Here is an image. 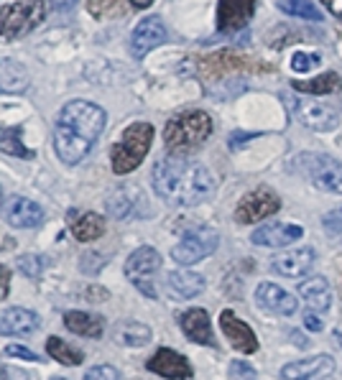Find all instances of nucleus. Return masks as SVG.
Segmentation results:
<instances>
[{"instance_id": "nucleus-4", "label": "nucleus", "mask_w": 342, "mask_h": 380, "mask_svg": "<svg viewBox=\"0 0 342 380\" xmlns=\"http://www.w3.org/2000/svg\"><path fill=\"white\" fill-rule=\"evenodd\" d=\"M151 143H154V126L151 123H133L128 126L120 135V141L110 151L112 172L123 176V174L135 172L143 164V158L149 156Z\"/></svg>"}, {"instance_id": "nucleus-34", "label": "nucleus", "mask_w": 342, "mask_h": 380, "mask_svg": "<svg viewBox=\"0 0 342 380\" xmlns=\"http://www.w3.org/2000/svg\"><path fill=\"white\" fill-rule=\"evenodd\" d=\"M322 64V56L317 52H297L291 56V69L294 72H314Z\"/></svg>"}, {"instance_id": "nucleus-2", "label": "nucleus", "mask_w": 342, "mask_h": 380, "mask_svg": "<svg viewBox=\"0 0 342 380\" xmlns=\"http://www.w3.org/2000/svg\"><path fill=\"white\" fill-rule=\"evenodd\" d=\"M154 192L174 207H197L215 194V174L200 161L169 156L156 161L151 172Z\"/></svg>"}, {"instance_id": "nucleus-33", "label": "nucleus", "mask_w": 342, "mask_h": 380, "mask_svg": "<svg viewBox=\"0 0 342 380\" xmlns=\"http://www.w3.org/2000/svg\"><path fill=\"white\" fill-rule=\"evenodd\" d=\"M44 268H46V258H44V255L29 253V255H21V258H18V271H21L23 276L38 278L41 273H44Z\"/></svg>"}, {"instance_id": "nucleus-46", "label": "nucleus", "mask_w": 342, "mask_h": 380, "mask_svg": "<svg viewBox=\"0 0 342 380\" xmlns=\"http://www.w3.org/2000/svg\"><path fill=\"white\" fill-rule=\"evenodd\" d=\"M0 380H3V370H0Z\"/></svg>"}, {"instance_id": "nucleus-26", "label": "nucleus", "mask_w": 342, "mask_h": 380, "mask_svg": "<svg viewBox=\"0 0 342 380\" xmlns=\"http://www.w3.org/2000/svg\"><path fill=\"white\" fill-rule=\"evenodd\" d=\"M166 286L171 294H177L181 298H194L205 291V276L194 273V271H171L166 276Z\"/></svg>"}, {"instance_id": "nucleus-15", "label": "nucleus", "mask_w": 342, "mask_h": 380, "mask_svg": "<svg viewBox=\"0 0 342 380\" xmlns=\"http://www.w3.org/2000/svg\"><path fill=\"white\" fill-rule=\"evenodd\" d=\"M41 327V317L23 306L0 309V335L3 337H29Z\"/></svg>"}, {"instance_id": "nucleus-25", "label": "nucleus", "mask_w": 342, "mask_h": 380, "mask_svg": "<svg viewBox=\"0 0 342 380\" xmlns=\"http://www.w3.org/2000/svg\"><path fill=\"white\" fill-rule=\"evenodd\" d=\"M31 77L29 72L13 59H3L0 56V92L6 95H21L29 90Z\"/></svg>"}, {"instance_id": "nucleus-44", "label": "nucleus", "mask_w": 342, "mask_h": 380, "mask_svg": "<svg viewBox=\"0 0 342 380\" xmlns=\"http://www.w3.org/2000/svg\"><path fill=\"white\" fill-rule=\"evenodd\" d=\"M131 3H133L135 8H149L151 3H154V0H131Z\"/></svg>"}, {"instance_id": "nucleus-3", "label": "nucleus", "mask_w": 342, "mask_h": 380, "mask_svg": "<svg viewBox=\"0 0 342 380\" xmlns=\"http://www.w3.org/2000/svg\"><path fill=\"white\" fill-rule=\"evenodd\" d=\"M212 133V118L205 110H186L179 112L166 123L164 128V143L174 156L192 153L207 141Z\"/></svg>"}, {"instance_id": "nucleus-14", "label": "nucleus", "mask_w": 342, "mask_h": 380, "mask_svg": "<svg viewBox=\"0 0 342 380\" xmlns=\"http://www.w3.org/2000/svg\"><path fill=\"white\" fill-rule=\"evenodd\" d=\"M302 238H304V227H302V225L268 222V225H260L258 230L251 235V243H253V245H263V248H286Z\"/></svg>"}, {"instance_id": "nucleus-37", "label": "nucleus", "mask_w": 342, "mask_h": 380, "mask_svg": "<svg viewBox=\"0 0 342 380\" xmlns=\"http://www.w3.org/2000/svg\"><path fill=\"white\" fill-rule=\"evenodd\" d=\"M230 378L232 380H258V373H255L253 365H248V363H232Z\"/></svg>"}, {"instance_id": "nucleus-29", "label": "nucleus", "mask_w": 342, "mask_h": 380, "mask_svg": "<svg viewBox=\"0 0 342 380\" xmlns=\"http://www.w3.org/2000/svg\"><path fill=\"white\" fill-rule=\"evenodd\" d=\"M105 232V220L95 212H84L80 215V220H75L72 225V235H75L80 243H92Z\"/></svg>"}, {"instance_id": "nucleus-32", "label": "nucleus", "mask_w": 342, "mask_h": 380, "mask_svg": "<svg viewBox=\"0 0 342 380\" xmlns=\"http://www.w3.org/2000/svg\"><path fill=\"white\" fill-rule=\"evenodd\" d=\"M0 151H6L10 156H18V158H34V151L23 149L21 146V138H18V128L13 130H6V133H0Z\"/></svg>"}, {"instance_id": "nucleus-23", "label": "nucleus", "mask_w": 342, "mask_h": 380, "mask_svg": "<svg viewBox=\"0 0 342 380\" xmlns=\"http://www.w3.org/2000/svg\"><path fill=\"white\" fill-rule=\"evenodd\" d=\"M299 296L317 312H327L332 306V286L325 276H312L299 284Z\"/></svg>"}, {"instance_id": "nucleus-27", "label": "nucleus", "mask_w": 342, "mask_h": 380, "mask_svg": "<svg viewBox=\"0 0 342 380\" xmlns=\"http://www.w3.org/2000/svg\"><path fill=\"white\" fill-rule=\"evenodd\" d=\"M64 327L69 332H75L80 337H100L103 335V317L97 314H87V312H67L64 314Z\"/></svg>"}, {"instance_id": "nucleus-9", "label": "nucleus", "mask_w": 342, "mask_h": 380, "mask_svg": "<svg viewBox=\"0 0 342 380\" xmlns=\"http://www.w3.org/2000/svg\"><path fill=\"white\" fill-rule=\"evenodd\" d=\"M281 209V199L278 194L271 192L268 187H258L253 192H248L243 199L238 202V209H235V220L240 225H253L258 220H266V217L276 215Z\"/></svg>"}, {"instance_id": "nucleus-6", "label": "nucleus", "mask_w": 342, "mask_h": 380, "mask_svg": "<svg viewBox=\"0 0 342 380\" xmlns=\"http://www.w3.org/2000/svg\"><path fill=\"white\" fill-rule=\"evenodd\" d=\"M297 169L322 192L342 194V164L327 153H299Z\"/></svg>"}, {"instance_id": "nucleus-17", "label": "nucleus", "mask_w": 342, "mask_h": 380, "mask_svg": "<svg viewBox=\"0 0 342 380\" xmlns=\"http://www.w3.org/2000/svg\"><path fill=\"white\" fill-rule=\"evenodd\" d=\"M335 373V360L329 355H314V358L286 363L281 367L283 380H322Z\"/></svg>"}, {"instance_id": "nucleus-18", "label": "nucleus", "mask_w": 342, "mask_h": 380, "mask_svg": "<svg viewBox=\"0 0 342 380\" xmlns=\"http://www.w3.org/2000/svg\"><path fill=\"white\" fill-rule=\"evenodd\" d=\"M3 217L6 222L15 230H29V227H38L44 222V209L38 207L34 199H26V197H10L3 209Z\"/></svg>"}, {"instance_id": "nucleus-20", "label": "nucleus", "mask_w": 342, "mask_h": 380, "mask_svg": "<svg viewBox=\"0 0 342 380\" xmlns=\"http://www.w3.org/2000/svg\"><path fill=\"white\" fill-rule=\"evenodd\" d=\"M255 301H258L260 309H266V312L271 314H278V317H291V314H297L299 309L297 296L289 294V291H283L281 286L271 284V281L258 284V289H255Z\"/></svg>"}, {"instance_id": "nucleus-19", "label": "nucleus", "mask_w": 342, "mask_h": 380, "mask_svg": "<svg viewBox=\"0 0 342 380\" xmlns=\"http://www.w3.org/2000/svg\"><path fill=\"white\" fill-rule=\"evenodd\" d=\"M151 373L161 375V378H169V380H186L192 378V365H189V360L184 355H179L177 350H169V347H161L156 350V355L146 363Z\"/></svg>"}, {"instance_id": "nucleus-42", "label": "nucleus", "mask_w": 342, "mask_h": 380, "mask_svg": "<svg viewBox=\"0 0 342 380\" xmlns=\"http://www.w3.org/2000/svg\"><path fill=\"white\" fill-rule=\"evenodd\" d=\"M322 6L327 8V10L335 15L337 21H342V0H322Z\"/></svg>"}, {"instance_id": "nucleus-8", "label": "nucleus", "mask_w": 342, "mask_h": 380, "mask_svg": "<svg viewBox=\"0 0 342 380\" xmlns=\"http://www.w3.org/2000/svg\"><path fill=\"white\" fill-rule=\"evenodd\" d=\"M220 245V235L212 227H194V230L184 232V238L171 248V258L179 266H194V263L205 261L207 255H212Z\"/></svg>"}, {"instance_id": "nucleus-21", "label": "nucleus", "mask_w": 342, "mask_h": 380, "mask_svg": "<svg viewBox=\"0 0 342 380\" xmlns=\"http://www.w3.org/2000/svg\"><path fill=\"white\" fill-rule=\"evenodd\" d=\"M179 327L186 335V340H192L197 344H215V335H212V321L205 309H186L179 317Z\"/></svg>"}, {"instance_id": "nucleus-1", "label": "nucleus", "mask_w": 342, "mask_h": 380, "mask_svg": "<svg viewBox=\"0 0 342 380\" xmlns=\"http://www.w3.org/2000/svg\"><path fill=\"white\" fill-rule=\"evenodd\" d=\"M105 120L103 107L87 100H69L61 107L54 128V151L61 164H82L105 130Z\"/></svg>"}, {"instance_id": "nucleus-22", "label": "nucleus", "mask_w": 342, "mask_h": 380, "mask_svg": "<svg viewBox=\"0 0 342 380\" xmlns=\"http://www.w3.org/2000/svg\"><path fill=\"white\" fill-rule=\"evenodd\" d=\"M158 268H161V255H158V250H154L149 245L133 250L126 261V276L131 281H141V278L154 276Z\"/></svg>"}, {"instance_id": "nucleus-45", "label": "nucleus", "mask_w": 342, "mask_h": 380, "mask_svg": "<svg viewBox=\"0 0 342 380\" xmlns=\"http://www.w3.org/2000/svg\"><path fill=\"white\" fill-rule=\"evenodd\" d=\"M52 380H67V378H59V375H57V378H52Z\"/></svg>"}, {"instance_id": "nucleus-36", "label": "nucleus", "mask_w": 342, "mask_h": 380, "mask_svg": "<svg viewBox=\"0 0 342 380\" xmlns=\"http://www.w3.org/2000/svg\"><path fill=\"white\" fill-rule=\"evenodd\" d=\"M84 380H120V373L112 365H95L84 370Z\"/></svg>"}, {"instance_id": "nucleus-13", "label": "nucleus", "mask_w": 342, "mask_h": 380, "mask_svg": "<svg viewBox=\"0 0 342 380\" xmlns=\"http://www.w3.org/2000/svg\"><path fill=\"white\" fill-rule=\"evenodd\" d=\"M220 327H223V335L230 340V344L238 352H243V355L258 352V337H255L253 329L248 327V321L240 319L235 312L225 309V312L220 314Z\"/></svg>"}, {"instance_id": "nucleus-5", "label": "nucleus", "mask_w": 342, "mask_h": 380, "mask_svg": "<svg viewBox=\"0 0 342 380\" xmlns=\"http://www.w3.org/2000/svg\"><path fill=\"white\" fill-rule=\"evenodd\" d=\"M46 18V0H21L0 8V36L18 38L34 31Z\"/></svg>"}, {"instance_id": "nucleus-30", "label": "nucleus", "mask_w": 342, "mask_h": 380, "mask_svg": "<svg viewBox=\"0 0 342 380\" xmlns=\"http://www.w3.org/2000/svg\"><path fill=\"white\" fill-rule=\"evenodd\" d=\"M46 352H49V358H54L57 363H61V365L77 367L84 363L82 352L69 347V342H64L61 337H49V340H46Z\"/></svg>"}, {"instance_id": "nucleus-39", "label": "nucleus", "mask_w": 342, "mask_h": 380, "mask_svg": "<svg viewBox=\"0 0 342 380\" xmlns=\"http://www.w3.org/2000/svg\"><path fill=\"white\" fill-rule=\"evenodd\" d=\"M8 291H10V271H8V266L0 263V301L8 298Z\"/></svg>"}, {"instance_id": "nucleus-40", "label": "nucleus", "mask_w": 342, "mask_h": 380, "mask_svg": "<svg viewBox=\"0 0 342 380\" xmlns=\"http://www.w3.org/2000/svg\"><path fill=\"white\" fill-rule=\"evenodd\" d=\"M133 286H135V289H138V291H141L143 296H149V298H156V296H158V294H156V286L151 284L149 278H141V281H133Z\"/></svg>"}, {"instance_id": "nucleus-43", "label": "nucleus", "mask_w": 342, "mask_h": 380, "mask_svg": "<svg viewBox=\"0 0 342 380\" xmlns=\"http://www.w3.org/2000/svg\"><path fill=\"white\" fill-rule=\"evenodd\" d=\"M291 340H294V344H297V347H306V344H309V340H306L304 335H297V332L291 335Z\"/></svg>"}, {"instance_id": "nucleus-38", "label": "nucleus", "mask_w": 342, "mask_h": 380, "mask_svg": "<svg viewBox=\"0 0 342 380\" xmlns=\"http://www.w3.org/2000/svg\"><path fill=\"white\" fill-rule=\"evenodd\" d=\"M6 355H10V358H21V360H31V363H38L36 352L29 350V347H21V344H8Z\"/></svg>"}, {"instance_id": "nucleus-16", "label": "nucleus", "mask_w": 342, "mask_h": 380, "mask_svg": "<svg viewBox=\"0 0 342 380\" xmlns=\"http://www.w3.org/2000/svg\"><path fill=\"white\" fill-rule=\"evenodd\" d=\"M314 261H317L314 248H297V250L276 255L271 261V271H276L283 278H302L314 268Z\"/></svg>"}, {"instance_id": "nucleus-12", "label": "nucleus", "mask_w": 342, "mask_h": 380, "mask_svg": "<svg viewBox=\"0 0 342 380\" xmlns=\"http://www.w3.org/2000/svg\"><path fill=\"white\" fill-rule=\"evenodd\" d=\"M258 0H220L217 3V31L232 33L246 29L255 13Z\"/></svg>"}, {"instance_id": "nucleus-47", "label": "nucleus", "mask_w": 342, "mask_h": 380, "mask_svg": "<svg viewBox=\"0 0 342 380\" xmlns=\"http://www.w3.org/2000/svg\"><path fill=\"white\" fill-rule=\"evenodd\" d=\"M0 197H3V192H0Z\"/></svg>"}, {"instance_id": "nucleus-10", "label": "nucleus", "mask_w": 342, "mask_h": 380, "mask_svg": "<svg viewBox=\"0 0 342 380\" xmlns=\"http://www.w3.org/2000/svg\"><path fill=\"white\" fill-rule=\"evenodd\" d=\"M166 26L161 18L156 15H149V18H143L138 26L133 29L131 33V41H128V49H131V56L133 59H143L149 52H154L156 46H161L166 41Z\"/></svg>"}, {"instance_id": "nucleus-31", "label": "nucleus", "mask_w": 342, "mask_h": 380, "mask_svg": "<svg viewBox=\"0 0 342 380\" xmlns=\"http://www.w3.org/2000/svg\"><path fill=\"white\" fill-rule=\"evenodd\" d=\"M278 10L286 15H294V18H302V21H322L325 15L312 0H276Z\"/></svg>"}, {"instance_id": "nucleus-41", "label": "nucleus", "mask_w": 342, "mask_h": 380, "mask_svg": "<svg viewBox=\"0 0 342 380\" xmlns=\"http://www.w3.org/2000/svg\"><path fill=\"white\" fill-rule=\"evenodd\" d=\"M304 327L309 329V332H322V329H325V321L320 319V317H317V314H304Z\"/></svg>"}, {"instance_id": "nucleus-7", "label": "nucleus", "mask_w": 342, "mask_h": 380, "mask_svg": "<svg viewBox=\"0 0 342 380\" xmlns=\"http://www.w3.org/2000/svg\"><path fill=\"white\" fill-rule=\"evenodd\" d=\"M283 102L291 110L294 120L302 123L309 130H317V133H329L340 126V112L335 107H329L325 102H317V100H306V97H294V95H283Z\"/></svg>"}, {"instance_id": "nucleus-35", "label": "nucleus", "mask_w": 342, "mask_h": 380, "mask_svg": "<svg viewBox=\"0 0 342 380\" xmlns=\"http://www.w3.org/2000/svg\"><path fill=\"white\" fill-rule=\"evenodd\" d=\"M322 225H325V230H327L329 235L342 238V207L329 209L327 215H325V220H322Z\"/></svg>"}, {"instance_id": "nucleus-24", "label": "nucleus", "mask_w": 342, "mask_h": 380, "mask_svg": "<svg viewBox=\"0 0 342 380\" xmlns=\"http://www.w3.org/2000/svg\"><path fill=\"white\" fill-rule=\"evenodd\" d=\"M151 337H154V332H151L149 324L135 319H123L112 327V340L120 347H143V344L151 342Z\"/></svg>"}, {"instance_id": "nucleus-11", "label": "nucleus", "mask_w": 342, "mask_h": 380, "mask_svg": "<svg viewBox=\"0 0 342 380\" xmlns=\"http://www.w3.org/2000/svg\"><path fill=\"white\" fill-rule=\"evenodd\" d=\"M105 209L112 220H131V217L146 215V194L138 187H118L105 199Z\"/></svg>"}, {"instance_id": "nucleus-28", "label": "nucleus", "mask_w": 342, "mask_h": 380, "mask_svg": "<svg viewBox=\"0 0 342 380\" xmlns=\"http://www.w3.org/2000/svg\"><path fill=\"white\" fill-rule=\"evenodd\" d=\"M340 75L337 72H325V75L314 77V79H294L291 87L304 95H329V92L340 90Z\"/></svg>"}]
</instances>
